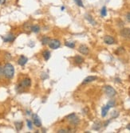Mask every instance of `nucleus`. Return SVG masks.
I'll use <instances>...</instances> for the list:
<instances>
[{
	"label": "nucleus",
	"mask_w": 130,
	"mask_h": 133,
	"mask_svg": "<svg viewBox=\"0 0 130 133\" xmlns=\"http://www.w3.org/2000/svg\"><path fill=\"white\" fill-rule=\"evenodd\" d=\"M75 3L78 5V6H81V7H84V5H83V3L81 0H74Z\"/></svg>",
	"instance_id": "nucleus-26"
},
{
	"label": "nucleus",
	"mask_w": 130,
	"mask_h": 133,
	"mask_svg": "<svg viewBox=\"0 0 130 133\" xmlns=\"http://www.w3.org/2000/svg\"><path fill=\"white\" fill-rule=\"evenodd\" d=\"M121 35L123 38L130 39V28H124L121 30Z\"/></svg>",
	"instance_id": "nucleus-8"
},
{
	"label": "nucleus",
	"mask_w": 130,
	"mask_h": 133,
	"mask_svg": "<svg viewBox=\"0 0 130 133\" xmlns=\"http://www.w3.org/2000/svg\"><path fill=\"white\" fill-rule=\"evenodd\" d=\"M14 75V68L10 63H6L3 66V76L7 79H11Z\"/></svg>",
	"instance_id": "nucleus-1"
},
{
	"label": "nucleus",
	"mask_w": 130,
	"mask_h": 133,
	"mask_svg": "<svg viewBox=\"0 0 130 133\" xmlns=\"http://www.w3.org/2000/svg\"><path fill=\"white\" fill-rule=\"evenodd\" d=\"M104 42L105 43V44H107V45H113V44H115V43H116V41H115V39L113 38V37L107 35V36H105Z\"/></svg>",
	"instance_id": "nucleus-9"
},
{
	"label": "nucleus",
	"mask_w": 130,
	"mask_h": 133,
	"mask_svg": "<svg viewBox=\"0 0 130 133\" xmlns=\"http://www.w3.org/2000/svg\"><path fill=\"white\" fill-rule=\"evenodd\" d=\"M28 62V58H26V56L24 55H21L20 58H19V60H18V64L19 65H21V66H24L26 63Z\"/></svg>",
	"instance_id": "nucleus-10"
},
{
	"label": "nucleus",
	"mask_w": 130,
	"mask_h": 133,
	"mask_svg": "<svg viewBox=\"0 0 130 133\" xmlns=\"http://www.w3.org/2000/svg\"><path fill=\"white\" fill-rule=\"evenodd\" d=\"M74 62H75L76 64L80 65V64H81V63H83V62H84V59H83L82 57H81L80 55H76L74 58Z\"/></svg>",
	"instance_id": "nucleus-13"
},
{
	"label": "nucleus",
	"mask_w": 130,
	"mask_h": 133,
	"mask_svg": "<svg viewBox=\"0 0 130 133\" xmlns=\"http://www.w3.org/2000/svg\"><path fill=\"white\" fill-rule=\"evenodd\" d=\"M31 27L32 26L30 23H25V25H24V28L26 30H31Z\"/></svg>",
	"instance_id": "nucleus-27"
},
{
	"label": "nucleus",
	"mask_w": 130,
	"mask_h": 133,
	"mask_svg": "<svg viewBox=\"0 0 130 133\" xmlns=\"http://www.w3.org/2000/svg\"><path fill=\"white\" fill-rule=\"evenodd\" d=\"M79 122H80V120H79V118L78 116H75L71 121H70V123L72 125H78V124H79Z\"/></svg>",
	"instance_id": "nucleus-21"
},
{
	"label": "nucleus",
	"mask_w": 130,
	"mask_h": 133,
	"mask_svg": "<svg viewBox=\"0 0 130 133\" xmlns=\"http://www.w3.org/2000/svg\"><path fill=\"white\" fill-rule=\"evenodd\" d=\"M40 30H41V28L38 25H34L31 27V31L35 33V34H38Z\"/></svg>",
	"instance_id": "nucleus-18"
},
{
	"label": "nucleus",
	"mask_w": 130,
	"mask_h": 133,
	"mask_svg": "<svg viewBox=\"0 0 130 133\" xmlns=\"http://www.w3.org/2000/svg\"><path fill=\"white\" fill-rule=\"evenodd\" d=\"M15 38H16V36H14L13 34H9L7 35L2 37L4 42H13L15 40Z\"/></svg>",
	"instance_id": "nucleus-6"
},
{
	"label": "nucleus",
	"mask_w": 130,
	"mask_h": 133,
	"mask_svg": "<svg viewBox=\"0 0 130 133\" xmlns=\"http://www.w3.org/2000/svg\"><path fill=\"white\" fill-rule=\"evenodd\" d=\"M115 101H114V100H110V101L108 102V105L109 106V108H113L114 106H115Z\"/></svg>",
	"instance_id": "nucleus-25"
},
{
	"label": "nucleus",
	"mask_w": 130,
	"mask_h": 133,
	"mask_svg": "<svg viewBox=\"0 0 130 133\" xmlns=\"http://www.w3.org/2000/svg\"><path fill=\"white\" fill-rule=\"evenodd\" d=\"M42 57H43L44 60L47 62L50 58V52L49 50H44L42 52Z\"/></svg>",
	"instance_id": "nucleus-15"
},
{
	"label": "nucleus",
	"mask_w": 130,
	"mask_h": 133,
	"mask_svg": "<svg viewBox=\"0 0 130 133\" xmlns=\"http://www.w3.org/2000/svg\"><path fill=\"white\" fill-rule=\"evenodd\" d=\"M104 90H105V94H106L109 97H113L116 94V91L113 88V87L110 86V85L105 86Z\"/></svg>",
	"instance_id": "nucleus-3"
},
{
	"label": "nucleus",
	"mask_w": 130,
	"mask_h": 133,
	"mask_svg": "<svg viewBox=\"0 0 130 133\" xmlns=\"http://www.w3.org/2000/svg\"><path fill=\"white\" fill-rule=\"evenodd\" d=\"M57 132H58V133H67V132H69V130H67V129H60V130H58Z\"/></svg>",
	"instance_id": "nucleus-28"
},
{
	"label": "nucleus",
	"mask_w": 130,
	"mask_h": 133,
	"mask_svg": "<svg viewBox=\"0 0 130 133\" xmlns=\"http://www.w3.org/2000/svg\"><path fill=\"white\" fill-rule=\"evenodd\" d=\"M118 115H119V113L117 112H116V111L112 113V116H113V118H116V117L118 116Z\"/></svg>",
	"instance_id": "nucleus-29"
},
{
	"label": "nucleus",
	"mask_w": 130,
	"mask_h": 133,
	"mask_svg": "<svg viewBox=\"0 0 130 133\" xmlns=\"http://www.w3.org/2000/svg\"><path fill=\"white\" fill-rule=\"evenodd\" d=\"M26 114L27 115H30L31 113H30V111H26Z\"/></svg>",
	"instance_id": "nucleus-35"
},
{
	"label": "nucleus",
	"mask_w": 130,
	"mask_h": 133,
	"mask_svg": "<svg viewBox=\"0 0 130 133\" xmlns=\"http://www.w3.org/2000/svg\"><path fill=\"white\" fill-rule=\"evenodd\" d=\"M101 124L99 121H96L95 123L93 124V129L95 131H99L101 129Z\"/></svg>",
	"instance_id": "nucleus-17"
},
{
	"label": "nucleus",
	"mask_w": 130,
	"mask_h": 133,
	"mask_svg": "<svg viewBox=\"0 0 130 133\" xmlns=\"http://www.w3.org/2000/svg\"><path fill=\"white\" fill-rule=\"evenodd\" d=\"M50 41V38H49V37H47V36H43L42 38V39H41V42H42V44L43 45H46L49 44Z\"/></svg>",
	"instance_id": "nucleus-16"
},
{
	"label": "nucleus",
	"mask_w": 130,
	"mask_h": 133,
	"mask_svg": "<svg viewBox=\"0 0 130 133\" xmlns=\"http://www.w3.org/2000/svg\"><path fill=\"white\" fill-rule=\"evenodd\" d=\"M85 19H86V20L89 22L91 24V25H93V26H95L96 24H97V22H95V20H94L93 18V17L91 16V15H89V14H85Z\"/></svg>",
	"instance_id": "nucleus-14"
},
{
	"label": "nucleus",
	"mask_w": 130,
	"mask_h": 133,
	"mask_svg": "<svg viewBox=\"0 0 130 133\" xmlns=\"http://www.w3.org/2000/svg\"><path fill=\"white\" fill-rule=\"evenodd\" d=\"M109 122H110V120H108L107 122H105V127H106V126L108 125V124H109Z\"/></svg>",
	"instance_id": "nucleus-33"
},
{
	"label": "nucleus",
	"mask_w": 130,
	"mask_h": 133,
	"mask_svg": "<svg viewBox=\"0 0 130 133\" xmlns=\"http://www.w3.org/2000/svg\"><path fill=\"white\" fill-rule=\"evenodd\" d=\"M65 45L70 48V49H74V48L75 47V42H74V41H65Z\"/></svg>",
	"instance_id": "nucleus-20"
},
{
	"label": "nucleus",
	"mask_w": 130,
	"mask_h": 133,
	"mask_svg": "<svg viewBox=\"0 0 130 133\" xmlns=\"http://www.w3.org/2000/svg\"><path fill=\"white\" fill-rule=\"evenodd\" d=\"M48 45H49V47L52 49H57L61 47V42L58 39H51Z\"/></svg>",
	"instance_id": "nucleus-4"
},
{
	"label": "nucleus",
	"mask_w": 130,
	"mask_h": 133,
	"mask_svg": "<svg viewBox=\"0 0 130 133\" xmlns=\"http://www.w3.org/2000/svg\"><path fill=\"white\" fill-rule=\"evenodd\" d=\"M101 15L102 17H105L107 15V8H106V6H104L102 8H101Z\"/></svg>",
	"instance_id": "nucleus-22"
},
{
	"label": "nucleus",
	"mask_w": 130,
	"mask_h": 133,
	"mask_svg": "<svg viewBox=\"0 0 130 133\" xmlns=\"http://www.w3.org/2000/svg\"><path fill=\"white\" fill-rule=\"evenodd\" d=\"M6 3V0H0V4L1 5H4Z\"/></svg>",
	"instance_id": "nucleus-32"
},
{
	"label": "nucleus",
	"mask_w": 130,
	"mask_h": 133,
	"mask_svg": "<svg viewBox=\"0 0 130 133\" xmlns=\"http://www.w3.org/2000/svg\"><path fill=\"white\" fill-rule=\"evenodd\" d=\"M26 124H27V127L30 130L33 129V124H32L31 120H26Z\"/></svg>",
	"instance_id": "nucleus-24"
},
{
	"label": "nucleus",
	"mask_w": 130,
	"mask_h": 133,
	"mask_svg": "<svg viewBox=\"0 0 130 133\" xmlns=\"http://www.w3.org/2000/svg\"><path fill=\"white\" fill-rule=\"evenodd\" d=\"M125 18H126V20L130 22V12L127 13V14H126V16H125Z\"/></svg>",
	"instance_id": "nucleus-30"
},
{
	"label": "nucleus",
	"mask_w": 130,
	"mask_h": 133,
	"mask_svg": "<svg viewBox=\"0 0 130 133\" xmlns=\"http://www.w3.org/2000/svg\"><path fill=\"white\" fill-rule=\"evenodd\" d=\"M32 117H33V122H34V125L36 126L37 128L42 127V121H41V119L39 118L38 115L37 114H33Z\"/></svg>",
	"instance_id": "nucleus-7"
},
{
	"label": "nucleus",
	"mask_w": 130,
	"mask_h": 133,
	"mask_svg": "<svg viewBox=\"0 0 130 133\" xmlns=\"http://www.w3.org/2000/svg\"><path fill=\"white\" fill-rule=\"evenodd\" d=\"M110 109L109 106L106 104V105L103 106L102 108H101V116L102 117H105L108 114V112H109V110Z\"/></svg>",
	"instance_id": "nucleus-11"
},
{
	"label": "nucleus",
	"mask_w": 130,
	"mask_h": 133,
	"mask_svg": "<svg viewBox=\"0 0 130 133\" xmlns=\"http://www.w3.org/2000/svg\"><path fill=\"white\" fill-rule=\"evenodd\" d=\"M97 79H98V77H95V76H89V77L85 78L82 82V84H88V83L94 81V80H96Z\"/></svg>",
	"instance_id": "nucleus-12"
},
{
	"label": "nucleus",
	"mask_w": 130,
	"mask_h": 133,
	"mask_svg": "<svg viewBox=\"0 0 130 133\" xmlns=\"http://www.w3.org/2000/svg\"><path fill=\"white\" fill-rule=\"evenodd\" d=\"M3 75V68L0 65V77Z\"/></svg>",
	"instance_id": "nucleus-31"
},
{
	"label": "nucleus",
	"mask_w": 130,
	"mask_h": 133,
	"mask_svg": "<svg viewBox=\"0 0 130 133\" xmlns=\"http://www.w3.org/2000/svg\"><path fill=\"white\" fill-rule=\"evenodd\" d=\"M61 10H65V6H61Z\"/></svg>",
	"instance_id": "nucleus-36"
},
{
	"label": "nucleus",
	"mask_w": 130,
	"mask_h": 133,
	"mask_svg": "<svg viewBox=\"0 0 130 133\" xmlns=\"http://www.w3.org/2000/svg\"><path fill=\"white\" fill-rule=\"evenodd\" d=\"M126 128H127L128 130L130 131V124H128V125L126 126Z\"/></svg>",
	"instance_id": "nucleus-34"
},
{
	"label": "nucleus",
	"mask_w": 130,
	"mask_h": 133,
	"mask_svg": "<svg viewBox=\"0 0 130 133\" xmlns=\"http://www.w3.org/2000/svg\"><path fill=\"white\" fill-rule=\"evenodd\" d=\"M78 51L80 52L81 54H83V55H88L89 53V49L87 45H79V47H78Z\"/></svg>",
	"instance_id": "nucleus-5"
},
{
	"label": "nucleus",
	"mask_w": 130,
	"mask_h": 133,
	"mask_svg": "<svg viewBox=\"0 0 130 133\" xmlns=\"http://www.w3.org/2000/svg\"><path fill=\"white\" fill-rule=\"evenodd\" d=\"M15 128H16V130L18 131V132H19V131H21L22 130V128H23V122H20V121H19V122H15Z\"/></svg>",
	"instance_id": "nucleus-19"
},
{
	"label": "nucleus",
	"mask_w": 130,
	"mask_h": 133,
	"mask_svg": "<svg viewBox=\"0 0 130 133\" xmlns=\"http://www.w3.org/2000/svg\"><path fill=\"white\" fill-rule=\"evenodd\" d=\"M31 85V80L30 78H24V79L20 82V84L17 86L16 90L19 93H22L24 91V89L29 88V87Z\"/></svg>",
	"instance_id": "nucleus-2"
},
{
	"label": "nucleus",
	"mask_w": 130,
	"mask_h": 133,
	"mask_svg": "<svg viewBox=\"0 0 130 133\" xmlns=\"http://www.w3.org/2000/svg\"><path fill=\"white\" fill-rule=\"evenodd\" d=\"M75 116H77V115H76V113H74V112H73L71 113V114H70V115H68L67 116H66V120L68 121H71L74 118Z\"/></svg>",
	"instance_id": "nucleus-23"
}]
</instances>
